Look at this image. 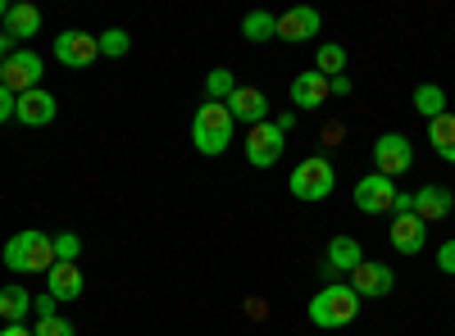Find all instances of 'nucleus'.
I'll return each mask as SVG.
<instances>
[{
  "label": "nucleus",
  "mask_w": 455,
  "mask_h": 336,
  "mask_svg": "<svg viewBox=\"0 0 455 336\" xmlns=\"http://www.w3.org/2000/svg\"><path fill=\"white\" fill-rule=\"evenodd\" d=\"M83 254V237L78 232H60L55 237V264H78Z\"/></svg>",
  "instance_id": "bb28decb"
},
{
  "label": "nucleus",
  "mask_w": 455,
  "mask_h": 336,
  "mask_svg": "<svg viewBox=\"0 0 455 336\" xmlns=\"http://www.w3.org/2000/svg\"><path fill=\"white\" fill-rule=\"evenodd\" d=\"M0 32L10 36V46H14V42H28V36L42 32V10L28 5V0H19V5H10L5 23H0Z\"/></svg>",
  "instance_id": "a211bd4d"
},
{
  "label": "nucleus",
  "mask_w": 455,
  "mask_h": 336,
  "mask_svg": "<svg viewBox=\"0 0 455 336\" xmlns=\"http://www.w3.org/2000/svg\"><path fill=\"white\" fill-rule=\"evenodd\" d=\"M410 200H414V218H424V223H437L455 209V196L446 191V186H419Z\"/></svg>",
  "instance_id": "6ab92c4d"
},
{
  "label": "nucleus",
  "mask_w": 455,
  "mask_h": 336,
  "mask_svg": "<svg viewBox=\"0 0 455 336\" xmlns=\"http://www.w3.org/2000/svg\"><path fill=\"white\" fill-rule=\"evenodd\" d=\"M428 145L437 151V160L455 164V114H451V109H446V114H437V119L428 123Z\"/></svg>",
  "instance_id": "412c9836"
},
{
  "label": "nucleus",
  "mask_w": 455,
  "mask_h": 336,
  "mask_svg": "<svg viewBox=\"0 0 455 336\" xmlns=\"http://www.w3.org/2000/svg\"><path fill=\"white\" fill-rule=\"evenodd\" d=\"M46 291L55 295L60 305H64V301H83V291H87L83 264H55V269L46 273Z\"/></svg>",
  "instance_id": "f3484780"
},
{
  "label": "nucleus",
  "mask_w": 455,
  "mask_h": 336,
  "mask_svg": "<svg viewBox=\"0 0 455 336\" xmlns=\"http://www.w3.org/2000/svg\"><path fill=\"white\" fill-rule=\"evenodd\" d=\"M55 114H60V105H55V96H51L46 87L23 91V96H19V109H14V119H19L23 128H46V123H55Z\"/></svg>",
  "instance_id": "f8f14e48"
},
{
  "label": "nucleus",
  "mask_w": 455,
  "mask_h": 336,
  "mask_svg": "<svg viewBox=\"0 0 455 336\" xmlns=\"http://www.w3.org/2000/svg\"><path fill=\"white\" fill-rule=\"evenodd\" d=\"M351 291L360 301H383V295L396 291V273L387 264H378V259H364V264L351 273Z\"/></svg>",
  "instance_id": "9d476101"
},
{
  "label": "nucleus",
  "mask_w": 455,
  "mask_h": 336,
  "mask_svg": "<svg viewBox=\"0 0 455 336\" xmlns=\"http://www.w3.org/2000/svg\"><path fill=\"white\" fill-rule=\"evenodd\" d=\"M364 264V246L355 241V237H347V232H341V237H332L328 241V250H323V273L332 277V273H355Z\"/></svg>",
  "instance_id": "4468645a"
},
{
  "label": "nucleus",
  "mask_w": 455,
  "mask_h": 336,
  "mask_svg": "<svg viewBox=\"0 0 455 336\" xmlns=\"http://www.w3.org/2000/svg\"><path fill=\"white\" fill-rule=\"evenodd\" d=\"M5 14H10V5H5V0H0V23H5Z\"/></svg>",
  "instance_id": "c9c22d12"
},
{
  "label": "nucleus",
  "mask_w": 455,
  "mask_h": 336,
  "mask_svg": "<svg viewBox=\"0 0 455 336\" xmlns=\"http://www.w3.org/2000/svg\"><path fill=\"white\" fill-rule=\"evenodd\" d=\"M233 132H237V123H233V114H228V105H214V100H205L201 109H196V119H192V145L201 155H223L228 145H233Z\"/></svg>",
  "instance_id": "20e7f679"
},
{
  "label": "nucleus",
  "mask_w": 455,
  "mask_h": 336,
  "mask_svg": "<svg viewBox=\"0 0 455 336\" xmlns=\"http://www.w3.org/2000/svg\"><path fill=\"white\" fill-rule=\"evenodd\" d=\"M55 59L64 68H92L100 59V42H96V32H83V27H64L55 36Z\"/></svg>",
  "instance_id": "1a4fd4ad"
},
{
  "label": "nucleus",
  "mask_w": 455,
  "mask_h": 336,
  "mask_svg": "<svg viewBox=\"0 0 455 336\" xmlns=\"http://www.w3.org/2000/svg\"><path fill=\"white\" fill-rule=\"evenodd\" d=\"M319 27H323L319 10H310V5H296V10L278 14V42L306 46V42H315V36H319Z\"/></svg>",
  "instance_id": "9b49d317"
},
{
  "label": "nucleus",
  "mask_w": 455,
  "mask_h": 336,
  "mask_svg": "<svg viewBox=\"0 0 455 336\" xmlns=\"http://www.w3.org/2000/svg\"><path fill=\"white\" fill-rule=\"evenodd\" d=\"M32 336H78V332H73V323L64 314H55V318H36Z\"/></svg>",
  "instance_id": "cd10ccee"
},
{
  "label": "nucleus",
  "mask_w": 455,
  "mask_h": 336,
  "mask_svg": "<svg viewBox=\"0 0 455 336\" xmlns=\"http://www.w3.org/2000/svg\"><path fill=\"white\" fill-rule=\"evenodd\" d=\"M10 51H14V46H10V36H5V32H0V64H5V59H10Z\"/></svg>",
  "instance_id": "f704fd0d"
},
{
  "label": "nucleus",
  "mask_w": 455,
  "mask_h": 336,
  "mask_svg": "<svg viewBox=\"0 0 455 336\" xmlns=\"http://www.w3.org/2000/svg\"><path fill=\"white\" fill-rule=\"evenodd\" d=\"M437 269H442L446 277H455V241H442V246H437Z\"/></svg>",
  "instance_id": "c756f323"
},
{
  "label": "nucleus",
  "mask_w": 455,
  "mask_h": 336,
  "mask_svg": "<svg viewBox=\"0 0 455 336\" xmlns=\"http://www.w3.org/2000/svg\"><path fill=\"white\" fill-rule=\"evenodd\" d=\"M14 109H19V96H14L10 87H0V123H10Z\"/></svg>",
  "instance_id": "7c9ffc66"
},
{
  "label": "nucleus",
  "mask_w": 455,
  "mask_h": 336,
  "mask_svg": "<svg viewBox=\"0 0 455 336\" xmlns=\"http://www.w3.org/2000/svg\"><path fill=\"white\" fill-rule=\"evenodd\" d=\"M0 336H32V327L28 323H5V327H0Z\"/></svg>",
  "instance_id": "72a5a7b5"
},
{
  "label": "nucleus",
  "mask_w": 455,
  "mask_h": 336,
  "mask_svg": "<svg viewBox=\"0 0 455 336\" xmlns=\"http://www.w3.org/2000/svg\"><path fill=\"white\" fill-rule=\"evenodd\" d=\"M237 87H242V82H237L233 68H210V73H205V100H214V105H228Z\"/></svg>",
  "instance_id": "b1692460"
},
{
  "label": "nucleus",
  "mask_w": 455,
  "mask_h": 336,
  "mask_svg": "<svg viewBox=\"0 0 455 336\" xmlns=\"http://www.w3.org/2000/svg\"><path fill=\"white\" fill-rule=\"evenodd\" d=\"M414 168V145H410V137H401V132H383L373 141V173H383V177H405Z\"/></svg>",
  "instance_id": "423d86ee"
},
{
  "label": "nucleus",
  "mask_w": 455,
  "mask_h": 336,
  "mask_svg": "<svg viewBox=\"0 0 455 336\" xmlns=\"http://www.w3.org/2000/svg\"><path fill=\"white\" fill-rule=\"evenodd\" d=\"M360 305H364V301L351 291V282H328L323 291L310 295V309H306V314H310L315 327H328V332H332V327H351L355 314H360Z\"/></svg>",
  "instance_id": "f03ea898"
},
{
  "label": "nucleus",
  "mask_w": 455,
  "mask_h": 336,
  "mask_svg": "<svg viewBox=\"0 0 455 336\" xmlns=\"http://www.w3.org/2000/svg\"><path fill=\"white\" fill-rule=\"evenodd\" d=\"M410 105L433 123L437 114H446V91H442L437 82H419V87H414V96H410Z\"/></svg>",
  "instance_id": "5701e85b"
},
{
  "label": "nucleus",
  "mask_w": 455,
  "mask_h": 336,
  "mask_svg": "<svg viewBox=\"0 0 455 336\" xmlns=\"http://www.w3.org/2000/svg\"><path fill=\"white\" fill-rule=\"evenodd\" d=\"M296 119H300V114H296V109H287V114H278L274 123H278V132H291V128H296Z\"/></svg>",
  "instance_id": "473e14b6"
},
{
  "label": "nucleus",
  "mask_w": 455,
  "mask_h": 336,
  "mask_svg": "<svg viewBox=\"0 0 455 336\" xmlns=\"http://www.w3.org/2000/svg\"><path fill=\"white\" fill-rule=\"evenodd\" d=\"M351 200H355V209H360L364 218L392 214V205H396V182H392V177H383V173H364V177L355 182Z\"/></svg>",
  "instance_id": "6e6552de"
},
{
  "label": "nucleus",
  "mask_w": 455,
  "mask_h": 336,
  "mask_svg": "<svg viewBox=\"0 0 455 336\" xmlns=\"http://www.w3.org/2000/svg\"><path fill=\"white\" fill-rule=\"evenodd\" d=\"M228 114H233V123H269V96H264L259 87H237L233 100H228Z\"/></svg>",
  "instance_id": "ddd939ff"
},
{
  "label": "nucleus",
  "mask_w": 455,
  "mask_h": 336,
  "mask_svg": "<svg viewBox=\"0 0 455 336\" xmlns=\"http://www.w3.org/2000/svg\"><path fill=\"white\" fill-rule=\"evenodd\" d=\"M283 151H287V132H278L274 119L269 123H255L246 132V164L251 168H274L283 160Z\"/></svg>",
  "instance_id": "0eeeda50"
},
{
  "label": "nucleus",
  "mask_w": 455,
  "mask_h": 336,
  "mask_svg": "<svg viewBox=\"0 0 455 336\" xmlns=\"http://www.w3.org/2000/svg\"><path fill=\"white\" fill-rule=\"evenodd\" d=\"M328 96H332V87H328L323 73H315V68L300 73V78H291V105L296 109H323Z\"/></svg>",
  "instance_id": "dca6fc26"
},
{
  "label": "nucleus",
  "mask_w": 455,
  "mask_h": 336,
  "mask_svg": "<svg viewBox=\"0 0 455 336\" xmlns=\"http://www.w3.org/2000/svg\"><path fill=\"white\" fill-rule=\"evenodd\" d=\"M328 87H332V96H351V91H355V82L347 78V73H341V78H332Z\"/></svg>",
  "instance_id": "2f4dec72"
},
{
  "label": "nucleus",
  "mask_w": 455,
  "mask_h": 336,
  "mask_svg": "<svg viewBox=\"0 0 455 336\" xmlns=\"http://www.w3.org/2000/svg\"><path fill=\"white\" fill-rule=\"evenodd\" d=\"M32 301H36V295H32L28 286H19V282L0 286V318H5V323H28Z\"/></svg>",
  "instance_id": "aec40b11"
},
{
  "label": "nucleus",
  "mask_w": 455,
  "mask_h": 336,
  "mask_svg": "<svg viewBox=\"0 0 455 336\" xmlns=\"http://www.w3.org/2000/svg\"><path fill=\"white\" fill-rule=\"evenodd\" d=\"M242 36L246 42H274L278 36V14H269V10H251L246 19H242Z\"/></svg>",
  "instance_id": "4be33fe9"
},
{
  "label": "nucleus",
  "mask_w": 455,
  "mask_h": 336,
  "mask_svg": "<svg viewBox=\"0 0 455 336\" xmlns=\"http://www.w3.org/2000/svg\"><path fill=\"white\" fill-rule=\"evenodd\" d=\"M42 73H46L42 55L28 51V46H14V51H10V59L0 64V87H10L14 96L36 91V87H42Z\"/></svg>",
  "instance_id": "39448f33"
},
{
  "label": "nucleus",
  "mask_w": 455,
  "mask_h": 336,
  "mask_svg": "<svg viewBox=\"0 0 455 336\" xmlns=\"http://www.w3.org/2000/svg\"><path fill=\"white\" fill-rule=\"evenodd\" d=\"M387 237H392V250H396V254H419V250L428 246V223L414 218V214H396Z\"/></svg>",
  "instance_id": "2eb2a0df"
},
{
  "label": "nucleus",
  "mask_w": 455,
  "mask_h": 336,
  "mask_svg": "<svg viewBox=\"0 0 455 336\" xmlns=\"http://www.w3.org/2000/svg\"><path fill=\"white\" fill-rule=\"evenodd\" d=\"M5 269L10 273H51L55 269V237H46L42 228H23L5 241Z\"/></svg>",
  "instance_id": "f257e3e1"
},
{
  "label": "nucleus",
  "mask_w": 455,
  "mask_h": 336,
  "mask_svg": "<svg viewBox=\"0 0 455 336\" xmlns=\"http://www.w3.org/2000/svg\"><path fill=\"white\" fill-rule=\"evenodd\" d=\"M287 191H291L300 205H319V200H328V196L337 191V168H332V160H328V155H306V160L291 168Z\"/></svg>",
  "instance_id": "7ed1b4c3"
},
{
  "label": "nucleus",
  "mask_w": 455,
  "mask_h": 336,
  "mask_svg": "<svg viewBox=\"0 0 455 336\" xmlns=\"http://www.w3.org/2000/svg\"><path fill=\"white\" fill-rule=\"evenodd\" d=\"M96 42H100V59H124L132 51V36L124 27H109V32H96Z\"/></svg>",
  "instance_id": "a878e982"
},
{
  "label": "nucleus",
  "mask_w": 455,
  "mask_h": 336,
  "mask_svg": "<svg viewBox=\"0 0 455 336\" xmlns=\"http://www.w3.org/2000/svg\"><path fill=\"white\" fill-rule=\"evenodd\" d=\"M32 314H36V318H55V314H60V301H55L51 291H42V295L32 301Z\"/></svg>",
  "instance_id": "c85d7f7f"
},
{
  "label": "nucleus",
  "mask_w": 455,
  "mask_h": 336,
  "mask_svg": "<svg viewBox=\"0 0 455 336\" xmlns=\"http://www.w3.org/2000/svg\"><path fill=\"white\" fill-rule=\"evenodd\" d=\"M315 73H323L328 82L341 78V73H347V51H341L337 42H323V46L315 51Z\"/></svg>",
  "instance_id": "393cba45"
}]
</instances>
